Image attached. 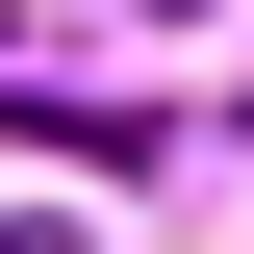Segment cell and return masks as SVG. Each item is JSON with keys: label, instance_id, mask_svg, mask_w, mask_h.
Returning <instances> with one entry per match:
<instances>
[{"label": "cell", "instance_id": "1", "mask_svg": "<svg viewBox=\"0 0 254 254\" xmlns=\"http://www.w3.org/2000/svg\"><path fill=\"white\" fill-rule=\"evenodd\" d=\"M0 254H76V229H0Z\"/></svg>", "mask_w": 254, "mask_h": 254}, {"label": "cell", "instance_id": "2", "mask_svg": "<svg viewBox=\"0 0 254 254\" xmlns=\"http://www.w3.org/2000/svg\"><path fill=\"white\" fill-rule=\"evenodd\" d=\"M153 26H178V0H153Z\"/></svg>", "mask_w": 254, "mask_h": 254}]
</instances>
